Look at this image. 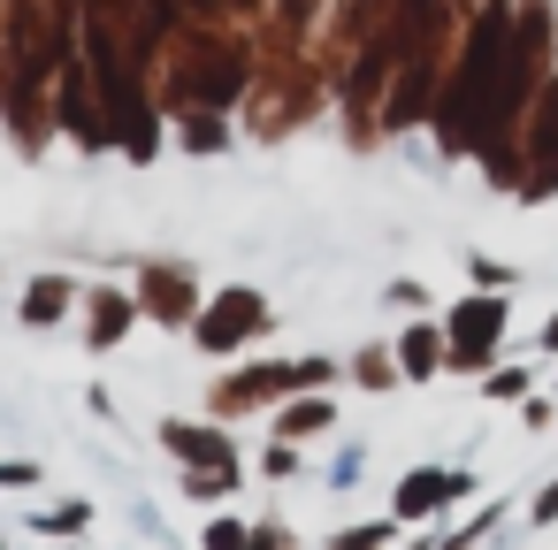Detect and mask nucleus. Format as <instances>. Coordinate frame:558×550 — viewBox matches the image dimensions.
Listing matches in <instances>:
<instances>
[{"instance_id":"1","label":"nucleus","mask_w":558,"mask_h":550,"mask_svg":"<svg viewBox=\"0 0 558 550\" xmlns=\"http://www.w3.org/2000/svg\"><path fill=\"white\" fill-rule=\"evenodd\" d=\"M459 344H451V367H474V352H489L497 344V329H505V306L497 298H474V306H459Z\"/></svg>"},{"instance_id":"2","label":"nucleus","mask_w":558,"mask_h":550,"mask_svg":"<svg viewBox=\"0 0 558 550\" xmlns=\"http://www.w3.org/2000/svg\"><path fill=\"white\" fill-rule=\"evenodd\" d=\"M215 306H222V314H215V321H207V329H199V337H207V344H215V352H222V344H238V337H253V329H260V321H268V314H260V298H253V291H230V298H215Z\"/></svg>"},{"instance_id":"3","label":"nucleus","mask_w":558,"mask_h":550,"mask_svg":"<svg viewBox=\"0 0 558 550\" xmlns=\"http://www.w3.org/2000/svg\"><path fill=\"white\" fill-rule=\"evenodd\" d=\"M459 489V474L444 481V474H405V489H398V512H428L436 497H451Z\"/></svg>"},{"instance_id":"4","label":"nucleus","mask_w":558,"mask_h":550,"mask_svg":"<svg viewBox=\"0 0 558 550\" xmlns=\"http://www.w3.org/2000/svg\"><path fill=\"white\" fill-rule=\"evenodd\" d=\"M70 306V283H32V306H24V321H54Z\"/></svg>"},{"instance_id":"5","label":"nucleus","mask_w":558,"mask_h":550,"mask_svg":"<svg viewBox=\"0 0 558 550\" xmlns=\"http://www.w3.org/2000/svg\"><path fill=\"white\" fill-rule=\"evenodd\" d=\"M169 451H184V459H230V443H215V436H192V428H169Z\"/></svg>"},{"instance_id":"6","label":"nucleus","mask_w":558,"mask_h":550,"mask_svg":"<svg viewBox=\"0 0 558 550\" xmlns=\"http://www.w3.org/2000/svg\"><path fill=\"white\" fill-rule=\"evenodd\" d=\"M428 359H436V337H421V329H413V337H405V367H413V375H436Z\"/></svg>"},{"instance_id":"7","label":"nucleus","mask_w":558,"mask_h":550,"mask_svg":"<svg viewBox=\"0 0 558 550\" xmlns=\"http://www.w3.org/2000/svg\"><path fill=\"white\" fill-rule=\"evenodd\" d=\"M322 420H329V405H291V413H283L291 436H306V428H322Z\"/></svg>"},{"instance_id":"8","label":"nucleus","mask_w":558,"mask_h":550,"mask_svg":"<svg viewBox=\"0 0 558 550\" xmlns=\"http://www.w3.org/2000/svg\"><path fill=\"white\" fill-rule=\"evenodd\" d=\"M550 512H558V481H550V489L535 497V520H550Z\"/></svg>"},{"instance_id":"9","label":"nucleus","mask_w":558,"mask_h":550,"mask_svg":"<svg viewBox=\"0 0 558 550\" xmlns=\"http://www.w3.org/2000/svg\"><path fill=\"white\" fill-rule=\"evenodd\" d=\"M550 344H558V321H550Z\"/></svg>"}]
</instances>
